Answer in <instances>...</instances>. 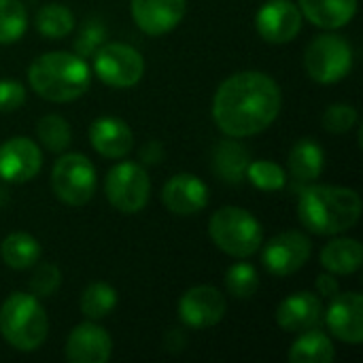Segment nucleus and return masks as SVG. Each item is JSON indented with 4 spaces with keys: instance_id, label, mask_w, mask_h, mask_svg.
Wrapping results in <instances>:
<instances>
[{
    "instance_id": "b1692460",
    "label": "nucleus",
    "mask_w": 363,
    "mask_h": 363,
    "mask_svg": "<svg viewBox=\"0 0 363 363\" xmlns=\"http://www.w3.org/2000/svg\"><path fill=\"white\" fill-rule=\"evenodd\" d=\"M2 262L13 270H28L38 264L40 259V245L34 236L26 232L9 234L0 245Z\"/></svg>"
},
{
    "instance_id": "6e6552de",
    "label": "nucleus",
    "mask_w": 363,
    "mask_h": 363,
    "mask_svg": "<svg viewBox=\"0 0 363 363\" xmlns=\"http://www.w3.org/2000/svg\"><path fill=\"white\" fill-rule=\"evenodd\" d=\"M53 194L70 206H83L96 191V168L83 153L62 155L51 170Z\"/></svg>"
},
{
    "instance_id": "1a4fd4ad",
    "label": "nucleus",
    "mask_w": 363,
    "mask_h": 363,
    "mask_svg": "<svg viewBox=\"0 0 363 363\" xmlns=\"http://www.w3.org/2000/svg\"><path fill=\"white\" fill-rule=\"evenodd\" d=\"M96 77L115 89L134 87L145 74V60L132 45L106 43L94 53Z\"/></svg>"
},
{
    "instance_id": "9b49d317",
    "label": "nucleus",
    "mask_w": 363,
    "mask_h": 363,
    "mask_svg": "<svg viewBox=\"0 0 363 363\" xmlns=\"http://www.w3.org/2000/svg\"><path fill=\"white\" fill-rule=\"evenodd\" d=\"M228 311L225 296L211 285H198L179 300V317L191 330H206L217 325Z\"/></svg>"
},
{
    "instance_id": "a878e982",
    "label": "nucleus",
    "mask_w": 363,
    "mask_h": 363,
    "mask_svg": "<svg viewBox=\"0 0 363 363\" xmlns=\"http://www.w3.org/2000/svg\"><path fill=\"white\" fill-rule=\"evenodd\" d=\"M34 26L47 38H64L74 28V15L68 6L60 2H49L36 13Z\"/></svg>"
},
{
    "instance_id": "aec40b11",
    "label": "nucleus",
    "mask_w": 363,
    "mask_h": 363,
    "mask_svg": "<svg viewBox=\"0 0 363 363\" xmlns=\"http://www.w3.org/2000/svg\"><path fill=\"white\" fill-rule=\"evenodd\" d=\"M302 15L325 30L347 26L357 13V0H300Z\"/></svg>"
},
{
    "instance_id": "f257e3e1",
    "label": "nucleus",
    "mask_w": 363,
    "mask_h": 363,
    "mask_svg": "<svg viewBox=\"0 0 363 363\" xmlns=\"http://www.w3.org/2000/svg\"><path fill=\"white\" fill-rule=\"evenodd\" d=\"M281 104V87L272 77L245 70L225 79L215 91L213 119L230 138H247L270 128Z\"/></svg>"
},
{
    "instance_id": "2f4dec72",
    "label": "nucleus",
    "mask_w": 363,
    "mask_h": 363,
    "mask_svg": "<svg viewBox=\"0 0 363 363\" xmlns=\"http://www.w3.org/2000/svg\"><path fill=\"white\" fill-rule=\"evenodd\" d=\"M357 123V111L351 104L338 102L323 113V128L332 134H345Z\"/></svg>"
},
{
    "instance_id": "72a5a7b5",
    "label": "nucleus",
    "mask_w": 363,
    "mask_h": 363,
    "mask_svg": "<svg viewBox=\"0 0 363 363\" xmlns=\"http://www.w3.org/2000/svg\"><path fill=\"white\" fill-rule=\"evenodd\" d=\"M23 102H26L23 85L11 79H2L0 81V113L17 111Z\"/></svg>"
},
{
    "instance_id": "412c9836",
    "label": "nucleus",
    "mask_w": 363,
    "mask_h": 363,
    "mask_svg": "<svg viewBox=\"0 0 363 363\" xmlns=\"http://www.w3.org/2000/svg\"><path fill=\"white\" fill-rule=\"evenodd\" d=\"M362 264L363 247L355 238H334L321 251V266L332 274H353Z\"/></svg>"
},
{
    "instance_id": "423d86ee",
    "label": "nucleus",
    "mask_w": 363,
    "mask_h": 363,
    "mask_svg": "<svg viewBox=\"0 0 363 363\" xmlns=\"http://www.w3.org/2000/svg\"><path fill=\"white\" fill-rule=\"evenodd\" d=\"M304 66L313 81L338 83L353 68V49L338 34H321L306 47Z\"/></svg>"
},
{
    "instance_id": "c85d7f7f",
    "label": "nucleus",
    "mask_w": 363,
    "mask_h": 363,
    "mask_svg": "<svg viewBox=\"0 0 363 363\" xmlns=\"http://www.w3.org/2000/svg\"><path fill=\"white\" fill-rule=\"evenodd\" d=\"M36 134L43 147H47L53 153H62L68 149L72 132L70 125L64 117L60 115H45L38 123H36Z\"/></svg>"
},
{
    "instance_id": "bb28decb",
    "label": "nucleus",
    "mask_w": 363,
    "mask_h": 363,
    "mask_svg": "<svg viewBox=\"0 0 363 363\" xmlns=\"http://www.w3.org/2000/svg\"><path fill=\"white\" fill-rule=\"evenodd\" d=\"M117 306V291L108 283H91L85 287L81 296V313L89 321H100L108 317Z\"/></svg>"
},
{
    "instance_id": "7c9ffc66",
    "label": "nucleus",
    "mask_w": 363,
    "mask_h": 363,
    "mask_svg": "<svg viewBox=\"0 0 363 363\" xmlns=\"http://www.w3.org/2000/svg\"><path fill=\"white\" fill-rule=\"evenodd\" d=\"M247 179L262 191H279L285 187L287 183V177H285V170L270 162V160H257V162H249L247 166Z\"/></svg>"
},
{
    "instance_id": "20e7f679",
    "label": "nucleus",
    "mask_w": 363,
    "mask_h": 363,
    "mask_svg": "<svg viewBox=\"0 0 363 363\" xmlns=\"http://www.w3.org/2000/svg\"><path fill=\"white\" fill-rule=\"evenodd\" d=\"M49 332V321L38 298L15 291L0 306V334L17 351H36Z\"/></svg>"
},
{
    "instance_id": "f704fd0d",
    "label": "nucleus",
    "mask_w": 363,
    "mask_h": 363,
    "mask_svg": "<svg viewBox=\"0 0 363 363\" xmlns=\"http://www.w3.org/2000/svg\"><path fill=\"white\" fill-rule=\"evenodd\" d=\"M102 40V28L100 26H87L85 32L81 34V38L77 40V51L79 55H89L91 51L96 53V45Z\"/></svg>"
},
{
    "instance_id": "0eeeda50",
    "label": "nucleus",
    "mask_w": 363,
    "mask_h": 363,
    "mask_svg": "<svg viewBox=\"0 0 363 363\" xmlns=\"http://www.w3.org/2000/svg\"><path fill=\"white\" fill-rule=\"evenodd\" d=\"M106 200L123 215L143 211L151 196V181L147 170L136 162H119L106 174Z\"/></svg>"
},
{
    "instance_id": "c9c22d12",
    "label": "nucleus",
    "mask_w": 363,
    "mask_h": 363,
    "mask_svg": "<svg viewBox=\"0 0 363 363\" xmlns=\"http://www.w3.org/2000/svg\"><path fill=\"white\" fill-rule=\"evenodd\" d=\"M317 291H319V296H323V298H334L338 291H340V285H338V279L330 272V274H321L319 279H317Z\"/></svg>"
},
{
    "instance_id": "5701e85b",
    "label": "nucleus",
    "mask_w": 363,
    "mask_h": 363,
    "mask_svg": "<svg viewBox=\"0 0 363 363\" xmlns=\"http://www.w3.org/2000/svg\"><path fill=\"white\" fill-rule=\"evenodd\" d=\"M334 357H336L334 345L330 336L323 334L319 328L302 332L289 349L291 363H332Z\"/></svg>"
},
{
    "instance_id": "dca6fc26",
    "label": "nucleus",
    "mask_w": 363,
    "mask_h": 363,
    "mask_svg": "<svg viewBox=\"0 0 363 363\" xmlns=\"http://www.w3.org/2000/svg\"><path fill=\"white\" fill-rule=\"evenodd\" d=\"M185 0H132V17L149 36H162L174 30L185 17Z\"/></svg>"
},
{
    "instance_id": "f03ea898",
    "label": "nucleus",
    "mask_w": 363,
    "mask_h": 363,
    "mask_svg": "<svg viewBox=\"0 0 363 363\" xmlns=\"http://www.w3.org/2000/svg\"><path fill=\"white\" fill-rule=\"evenodd\" d=\"M300 221L319 236H336L357 225L362 217V198L351 187L315 185L300 196Z\"/></svg>"
},
{
    "instance_id": "c756f323",
    "label": "nucleus",
    "mask_w": 363,
    "mask_h": 363,
    "mask_svg": "<svg viewBox=\"0 0 363 363\" xmlns=\"http://www.w3.org/2000/svg\"><path fill=\"white\" fill-rule=\"evenodd\" d=\"M225 287H228V294L234 296L236 300H247L255 296V291L259 289V274L251 264L238 262L228 268Z\"/></svg>"
},
{
    "instance_id": "cd10ccee",
    "label": "nucleus",
    "mask_w": 363,
    "mask_h": 363,
    "mask_svg": "<svg viewBox=\"0 0 363 363\" xmlns=\"http://www.w3.org/2000/svg\"><path fill=\"white\" fill-rule=\"evenodd\" d=\"M28 13L21 0H0V45H11L23 36Z\"/></svg>"
},
{
    "instance_id": "4be33fe9",
    "label": "nucleus",
    "mask_w": 363,
    "mask_h": 363,
    "mask_svg": "<svg viewBox=\"0 0 363 363\" xmlns=\"http://www.w3.org/2000/svg\"><path fill=\"white\" fill-rule=\"evenodd\" d=\"M289 172L300 181H315L321 177L325 166V153L313 138L298 140L289 151Z\"/></svg>"
},
{
    "instance_id": "393cba45",
    "label": "nucleus",
    "mask_w": 363,
    "mask_h": 363,
    "mask_svg": "<svg viewBox=\"0 0 363 363\" xmlns=\"http://www.w3.org/2000/svg\"><path fill=\"white\" fill-rule=\"evenodd\" d=\"M215 172L230 183H238L249 166V151L236 140H221L213 155Z\"/></svg>"
},
{
    "instance_id": "2eb2a0df",
    "label": "nucleus",
    "mask_w": 363,
    "mask_h": 363,
    "mask_svg": "<svg viewBox=\"0 0 363 363\" xmlns=\"http://www.w3.org/2000/svg\"><path fill=\"white\" fill-rule=\"evenodd\" d=\"M113 353L108 332L94 321L77 325L66 340V359L70 363H106Z\"/></svg>"
},
{
    "instance_id": "ddd939ff",
    "label": "nucleus",
    "mask_w": 363,
    "mask_h": 363,
    "mask_svg": "<svg viewBox=\"0 0 363 363\" xmlns=\"http://www.w3.org/2000/svg\"><path fill=\"white\" fill-rule=\"evenodd\" d=\"M40 166L43 153L34 140L15 136L0 145V179L6 183H28L40 172Z\"/></svg>"
},
{
    "instance_id": "f8f14e48",
    "label": "nucleus",
    "mask_w": 363,
    "mask_h": 363,
    "mask_svg": "<svg viewBox=\"0 0 363 363\" xmlns=\"http://www.w3.org/2000/svg\"><path fill=\"white\" fill-rule=\"evenodd\" d=\"M302 11L291 0H268L255 15L257 34L272 45L294 40L302 30Z\"/></svg>"
},
{
    "instance_id": "a211bd4d",
    "label": "nucleus",
    "mask_w": 363,
    "mask_h": 363,
    "mask_svg": "<svg viewBox=\"0 0 363 363\" xmlns=\"http://www.w3.org/2000/svg\"><path fill=\"white\" fill-rule=\"evenodd\" d=\"M164 206L174 215H196L208 204V187L194 174H177L162 189Z\"/></svg>"
},
{
    "instance_id": "4468645a",
    "label": "nucleus",
    "mask_w": 363,
    "mask_h": 363,
    "mask_svg": "<svg viewBox=\"0 0 363 363\" xmlns=\"http://www.w3.org/2000/svg\"><path fill=\"white\" fill-rule=\"evenodd\" d=\"M330 332L349 345H359L363 340V298L357 291L336 294L330 298V306L323 313Z\"/></svg>"
},
{
    "instance_id": "f3484780",
    "label": "nucleus",
    "mask_w": 363,
    "mask_h": 363,
    "mask_svg": "<svg viewBox=\"0 0 363 363\" xmlns=\"http://www.w3.org/2000/svg\"><path fill=\"white\" fill-rule=\"evenodd\" d=\"M323 304L319 296L311 291L291 294L277 308V323L281 330L291 334H302L306 330H315L323 323Z\"/></svg>"
},
{
    "instance_id": "9d476101",
    "label": "nucleus",
    "mask_w": 363,
    "mask_h": 363,
    "mask_svg": "<svg viewBox=\"0 0 363 363\" xmlns=\"http://www.w3.org/2000/svg\"><path fill=\"white\" fill-rule=\"evenodd\" d=\"M313 245L302 232L289 230L274 236L262 251V262L266 270L274 277H291L311 259Z\"/></svg>"
},
{
    "instance_id": "39448f33",
    "label": "nucleus",
    "mask_w": 363,
    "mask_h": 363,
    "mask_svg": "<svg viewBox=\"0 0 363 363\" xmlns=\"http://www.w3.org/2000/svg\"><path fill=\"white\" fill-rule=\"evenodd\" d=\"M208 236L223 253L245 259L255 255L264 245L262 223L240 206H223L208 221Z\"/></svg>"
},
{
    "instance_id": "6ab92c4d",
    "label": "nucleus",
    "mask_w": 363,
    "mask_h": 363,
    "mask_svg": "<svg viewBox=\"0 0 363 363\" xmlns=\"http://www.w3.org/2000/svg\"><path fill=\"white\" fill-rule=\"evenodd\" d=\"M91 147L108 160H121L132 151L134 134L130 125L117 117H100L89 128Z\"/></svg>"
},
{
    "instance_id": "7ed1b4c3",
    "label": "nucleus",
    "mask_w": 363,
    "mask_h": 363,
    "mask_svg": "<svg viewBox=\"0 0 363 363\" xmlns=\"http://www.w3.org/2000/svg\"><path fill=\"white\" fill-rule=\"evenodd\" d=\"M28 81L49 102H72L89 89L91 68L79 53L49 51L30 64Z\"/></svg>"
},
{
    "instance_id": "473e14b6",
    "label": "nucleus",
    "mask_w": 363,
    "mask_h": 363,
    "mask_svg": "<svg viewBox=\"0 0 363 363\" xmlns=\"http://www.w3.org/2000/svg\"><path fill=\"white\" fill-rule=\"evenodd\" d=\"M60 283H62V272L57 270V266L40 264L30 279V289H32V296L36 298H49L55 294Z\"/></svg>"
}]
</instances>
